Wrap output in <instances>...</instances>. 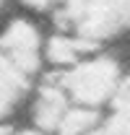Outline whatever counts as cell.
<instances>
[{
  "label": "cell",
  "instance_id": "6da1fadb",
  "mask_svg": "<svg viewBox=\"0 0 130 135\" xmlns=\"http://www.w3.org/2000/svg\"><path fill=\"white\" fill-rule=\"evenodd\" d=\"M125 75L128 73L122 68L120 55L109 50H96L89 57H83L78 65L68 68L63 73H55L57 83L65 88L68 99L73 104L99 109V112H104L112 104Z\"/></svg>",
  "mask_w": 130,
  "mask_h": 135
},
{
  "label": "cell",
  "instance_id": "ba28073f",
  "mask_svg": "<svg viewBox=\"0 0 130 135\" xmlns=\"http://www.w3.org/2000/svg\"><path fill=\"white\" fill-rule=\"evenodd\" d=\"M101 119H104V112L73 104L65 112V117H63V122H60L55 135H91L101 127Z\"/></svg>",
  "mask_w": 130,
  "mask_h": 135
},
{
  "label": "cell",
  "instance_id": "7a4b0ae2",
  "mask_svg": "<svg viewBox=\"0 0 130 135\" xmlns=\"http://www.w3.org/2000/svg\"><path fill=\"white\" fill-rule=\"evenodd\" d=\"M52 18L57 29L104 50L130 29V0H65Z\"/></svg>",
  "mask_w": 130,
  "mask_h": 135
},
{
  "label": "cell",
  "instance_id": "277c9868",
  "mask_svg": "<svg viewBox=\"0 0 130 135\" xmlns=\"http://www.w3.org/2000/svg\"><path fill=\"white\" fill-rule=\"evenodd\" d=\"M73 107V101L68 99L65 88L57 83V78H44L42 83H36L31 91V107H29V117H31V127L42 130L47 135H55L60 122H63L65 112Z\"/></svg>",
  "mask_w": 130,
  "mask_h": 135
},
{
  "label": "cell",
  "instance_id": "3957f363",
  "mask_svg": "<svg viewBox=\"0 0 130 135\" xmlns=\"http://www.w3.org/2000/svg\"><path fill=\"white\" fill-rule=\"evenodd\" d=\"M44 42L47 36L31 18H11L0 31V52L8 57V62L21 70L26 78H36L44 68Z\"/></svg>",
  "mask_w": 130,
  "mask_h": 135
},
{
  "label": "cell",
  "instance_id": "9c48e42d",
  "mask_svg": "<svg viewBox=\"0 0 130 135\" xmlns=\"http://www.w3.org/2000/svg\"><path fill=\"white\" fill-rule=\"evenodd\" d=\"M26 8H31V11H57L60 5H63L65 0H21Z\"/></svg>",
  "mask_w": 130,
  "mask_h": 135
},
{
  "label": "cell",
  "instance_id": "5b68a950",
  "mask_svg": "<svg viewBox=\"0 0 130 135\" xmlns=\"http://www.w3.org/2000/svg\"><path fill=\"white\" fill-rule=\"evenodd\" d=\"M96 50L99 47L83 42L81 36L57 29L55 34H49L47 42H44V65H49L55 73H63L68 68L78 65L83 57H89L91 52H96Z\"/></svg>",
  "mask_w": 130,
  "mask_h": 135
},
{
  "label": "cell",
  "instance_id": "8fae6325",
  "mask_svg": "<svg viewBox=\"0 0 130 135\" xmlns=\"http://www.w3.org/2000/svg\"><path fill=\"white\" fill-rule=\"evenodd\" d=\"M5 3H8V0H0V11H3V8H5Z\"/></svg>",
  "mask_w": 130,
  "mask_h": 135
},
{
  "label": "cell",
  "instance_id": "30bf717a",
  "mask_svg": "<svg viewBox=\"0 0 130 135\" xmlns=\"http://www.w3.org/2000/svg\"><path fill=\"white\" fill-rule=\"evenodd\" d=\"M11 135H47V133H42V130H36V127H18V130H13Z\"/></svg>",
  "mask_w": 130,
  "mask_h": 135
},
{
  "label": "cell",
  "instance_id": "52a82bcc",
  "mask_svg": "<svg viewBox=\"0 0 130 135\" xmlns=\"http://www.w3.org/2000/svg\"><path fill=\"white\" fill-rule=\"evenodd\" d=\"M91 135H130V73L125 75L112 104L104 109L101 127Z\"/></svg>",
  "mask_w": 130,
  "mask_h": 135
},
{
  "label": "cell",
  "instance_id": "8992f818",
  "mask_svg": "<svg viewBox=\"0 0 130 135\" xmlns=\"http://www.w3.org/2000/svg\"><path fill=\"white\" fill-rule=\"evenodd\" d=\"M31 91H34V81L26 78L21 70H16L8 62V57L0 52V122L11 117Z\"/></svg>",
  "mask_w": 130,
  "mask_h": 135
}]
</instances>
